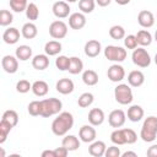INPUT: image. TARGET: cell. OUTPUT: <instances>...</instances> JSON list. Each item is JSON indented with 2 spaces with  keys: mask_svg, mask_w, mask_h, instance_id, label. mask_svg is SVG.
Wrapping results in <instances>:
<instances>
[{
  "mask_svg": "<svg viewBox=\"0 0 157 157\" xmlns=\"http://www.w3.org/2000/svg\"><path fill=\"white\" fill-rule=\"evenodd\" d=\"M61 43L58 42V40H49L45 43L44 45V52L47 55L49 56H54V55H58L60 52H61Z\"/></svg>",
  "mask_w": 157,
  "mask_h": 157,
  "instance_id": "obj_28",
  "label": "cell"
},
{
  "mask_svg": "<svg viewBox=\"0 0 157 157\" xmlns=\"http://www.w3.org/2000/svg\"><path fill=\"white\" fill-rule=\"evenodd\" d=\"M12 128L13 126L11 124H9L7 121H5V120H1L0 121V144H4L6 141L7 135L12 130Z\"/></svg>",
  "mask_w": 157,
  "mask_h": 157,
  "instance_id": "obj_37",
  "label": "cell"
},
{
  "mask_svg": "<svg viewBox=\"0 0 157 157\" xmlns=\"http://www.w3.org/2000/svg\"><path fill=\"white\" fill-rule=\"evenodd\" d=\"M39 16V9L34 2H29L26 9V17L29 21H36Z\"/></svg>",
  "mask_w": 157,
  "mask_h": 157,
  "instance_id": "obj_35",
  "label": "cell"
},
{
  "mask_svg": "<svg viewBox=\"0 0 157 157\" xmlns=\"http://www.w3.org/2000/svg\"><path fill=\"white\" fill-rule=\"evenodd\" d=\"M32 66L36 70H39V71L45 70L49 66V55H47V54L34 55L33 59H32Z\"/></svg>",
  "mask_w": 157,
  "mask_h": 157,
  "instance_id": "obj_21",
  "label": "cell"
},
{
  "mask_svg": "<svg viewBox=\"0 0 157 157\" xmlns=\"http://www.w3.org/2000/svg\"><path fill=\"white\" fill-rule=\"evenodd\" d=\"M121 153H120V148L118 147V145H113V146L107 147L105 153H104L105 157H119Z\"/></svg>",
  "mask_w": 157,
  "mask_h": 157,
  "instance_id": "obj_45",
  "label": "cell"
},
{
  "mask_svg": "<svg viewBox=\"0 0 157 157\" xmlns=\"http://www.w3.org/2000/svg\"><path fill=\"white\" fill-rule=\"evenodd\" d=\"M53 13L55 17L58 18H65L70 15V6H69V2L66 1H56L53 4Z\"/></svg>",
  "mask_w": 157,
  "mask_h": 157,
  "instance_id": "obj_12",
  "label": "cell"
},
{
  "mask_svg": "<svg viewBox=\"0 0 157 157\" xmlns=\"http://www.w3.org/2000/svg\"><path fill=\"white\" fill-rule=\"evenodd\" d=\"M1 66L5 72L15 74L18 70V59L13 55H5L1 59Z\"/></svg>",
  "mask_w": 157,
  "mask_h": 157,
  "instance_id": "obj_11",
  "label": "cell"
},
{
  "mask_svg": "<svg viewBox=\"0 0 157 157\" xmlns=\"http://www.w3.org/2000/svg\"><path fill=\"white\" fill-rule=\"evenodd\" d=\"M110 1L112 0H96V4L98 6H101V7H105V6H108L110 4Z\"/></svg>",
  "mask_w": 157,
  "mask_h": 157,
  "instance_id": "obj_49",
  "label": "cell"
},
{
  "mask_svg": "<svg viewBox=\"0 0 157 157\" xmlns=\"http://www.w3.org/2000/svg\"><path fill=\"white\" fill-rule=\"evenodd\" d=\"M123 131H124V136H125V142H126L128 145H132V144L136 142V140H137V134H136L132 129L126 128V129H123Z\"/></svg>",
  "mask_w": 157,
  "mask_h": 157,
  "instance_id": "obj_42",
  "label": "cell"
},
{
  "mask_svg": "<svg viewBox=\"0 0 157 157\" xmlns=\"http://www.w3.org/2000/svg\"><path fill=\"white\" fill-rule=\"evenodd\" d=\"M28 5V0H10V7L15 12L26 11Z\"/></svg>",
  "mask_w": 157,
  "mask_h": 157,
  "instance_id": "obj_38",
  "label": "cell"
},
{
  "mask_svg": "<svg viewBox=\"0 0 157 157\" xmlns=\"http://www.w3.org/2000/svg\"><path fill=\"white\" fill-rule=\"evenodd\" d=\"M131 59H132V63L139 67H147L151 64V56L147 53V50L144 49L142 47L134 49L131 54Z\"/></svg>",
  "mask_w": 157,
  "mask_h": 157,
  "instance_id": "obj_6",
  "label": "cell"
},
{
  "mask_svg": "<svg viewBox=\"0 0 157 157\" xmlns=\"http://www.w3.org/2000/svg\"><path fill=\"white\" fill-rule=\"evenodd\" d=\"M126 49H124L123 47H118V45H107L104 48V56L110 60V61H115V63H121L126 59Z\"/></svg>",
  "mask_w": 157,
  "mask_h": 157,
  "instance_id": "obj_5",
  "label": "cell"
},
{
  "mask_svg": "<svg viewBox=\"0 0 157 157\" xmlns=\"http://www.w3.org/2000/svg\"><path fill=\"white\" fill-rule=\"evenodd\" d=\"M93 101H94V96H93L91 92H85V93H82V94L78 97L77 104H78V107H81V108H87V107H90V105L93 103Z\"/></svg>",
  "mask_w": 157,
  "mask_h": 157,
  "instance_id": "obj_31",
  "label": "cell"
},
{
  "mask_svg": "<svg viewBox=\"0 0 157 157\" xmlns=\"http://www.w3.org/2000/svg\"><path fill=\"white\" fill-rule=\"evenodd\" d=\"M40 103H42L40 115L44 118H49L52 115L59 114L63 108V103L59 98H45V99H42Z\"/></svg>",
  "mask_w": 157,
  "mask_h": 157,
  "instance_id": "obj_3",
  "label": "cell"
},
{
  "mask_svg": "<svg viewBox=\"0 0 157 157\" xmlns=\"http://www.w3.org/2000/svg\"><path fill=\"white\" fill-rule=\"evenodd\" d=\"M61 145L69 151H76L80 147V140L75 135H65L61 141Z\"/></svg>",
  "mask_w": 157,
  "mask_h": 157,
  "instance_id": "obj_26",
  "label": "cell"
},
{
  "mask_svg": "<svg viewBox=\"0 0 157 157\" xmlns=\"http://www.w3.org/2000/svg\"><path fill=\"white\" fill-rule=\"evenodd\" d=\"M21 34L23 38L26 39H33L37 37L38 34V29H37V26L33 23V22H27L22 26L21 28Z\"/></svg>",
  "mask_w": 157,
  "mask_h": 157,
  "instance_id": "obj_23",
  "label": "cell"
},
{
  "mask_svg": "<svg viewBox=\"0 0 157 157\" xmlns=\"http://www.w3.org/2000/svg\"><path fill=\"white\" fill-rule=\"evenodd\" d=\"M125 120H126V114L121 109H114L108 115V123H109V125L112 128H115V129L121 128L125 124Z\"/></svg>",
  "mask_w": 157,
  "mask_h": 157,
  "instance_id": "obj_8",
  "label": "cell"
},
{
  "mask_svg": "<svg viewBox=\"0 0 157 157\" xmlns=\"http://www.w3.org/2000/svg\"><path fill=\"white\" fill-rule=\"evenodd\" d=\"M65 1H66V2H76L77 0H65Z\"/></svg>",
  "mask_w": 157,
  "mask_h": 157,
  "instance_id": "obj_52",
  "label": "cell"
},
{
  "mask_svg": "<svg viewBox=\"0 0 157 157\" xmlns=\"http://www.w3.org/2000/svg\"><path fill=\"white\" fill-rule=\"evenodd\" d=\"M110 141L114 144V145H118V146H121V145H125V136H124V131L123 129H115L112 134H110Z\"/></svg>",
  "mask_w": 157,
  "mask_h": 157,
  "instance_id": "obj_33",
  "label": "cell"
},
{
  "mask_svg": "<svg viewBox=\"0 0 157 157\" xmlns=\"http://www.w3.org/2000/svg\"><path fill=\"white\" fill-rule=\"evenodd\" d=\"M155 40L157 42V29H156V32H155Z\"/></svg>",
  "mask_w": 157,
  "mask_h": 157,
  "instance_id": "obj_53",
  "label": "cell"
},
{
  "mask_svg": "<svg viewBox=\"0 0 157 157\" xmlns=\"http://www.w3.org/2000/svg\"><path fill=\"white\" fill-rule=\"evenodd\" d=\"M27 110H28L29 115H32V117L40 115V113H42V103H40V101H32L28 104Z\"/></svg>",
  "mask_w": 157,
  "mask_h": 157,
  "instance_id": "obj_39",
  "label": "cell"
},
{
  "mask_svg": "<svg viewBox=\"0 0 157 157\" xmlns=\"http://www.w3.org/2000/svg\"><path fill=\"white\" fill-rule=\"evenodd\" d=\"M157 136V117H147L144 120L141 131H140V137L145 142H152L156 140Z\"/></svg>",
  "mask_w": 157,
  "mask_h": 157,
  "instance_id": "obj_2",
  "label": "cell"
},
{
  "mask_svg": "<svg viewBox=\"0 0 157 157\" xmlns=\"http://www.w3.org/2000/svg\"><path fill=\"white\" fill-rule=\"evenodd\" d=\"M15 56L21 60V61H27L28 59L32 58V48L29 45H26V44H22L20 47L16 48V52H15Z\"/></svg>",
  "mask_w": 157,
  "mask_h": 157,
  "instance_id": "obj_25",
  "label": "cell"
},
{
  "mask_svg": "<svg viewBox=\"0 0 157 157\" xmlns=\"http://www.w3.org/2000/svg\"><path fill=\"white\" fill-rule=\"evenodd\" d=\"M135 36H136L137 44L141 47H147L152 43V34L147 29H140Z\"/></svg>",
  "mask_w": 157,
  "mask_h": 157,
  "instance_id": "obj_27",
  "label": "cell"
},
{
  "mask_svg": "<svg viewBox=\"0 0 157 157\" xmlns=\"http://www.w3.org/2000/svg\"><path fill=\"white\" fill-rule=\"evenodd\" d=\"M104 112L101 108H92L88 113V123L93 126H99L104 121Z\"/></svg>",
  "mask_w": 157,
  "mask_h": 157,
  "instance_id": "obj_17",
  "label": "cell"
},
{
  "mask_svg": "<svg viewBox=\"0 0 157 157\" xmlns=\"http://www.w3.org/2000/svg\"><path fill=\"white\" fill-rule=\"evenodd\" d=\"M121 156H123V157H128V156H134V157H136V156H137V153H136V152H134V151H126V152H124Z\"/></svg>",
  "mask_w": 157,
  "mask_h": 157,
  "instance_id": "obj_50",
  "label": "cell"
},
{
  "mask_svg": "<svg viewBox=\"0 0 157 157\" xmlns=\"http://www.w3.org/2000/svg\"><path fill=\"white\" fill-rule=\"evenodd\" d=\"M144 114H145V112H144L142 107L139 105V104H134V105H131V107L128 109V113H126L128 119H129L130 121H132V123H137V121H140V120L144 118Z\"/></svg>",
  "mask_w": 157,
  "mask_h": 157,
  "instance_id": "obj_20",
  "label": "cell"
},
{
  "mask_svg": "<svg viewBox=\"0 0 157 157\" xmlns=\"http://www.w3.org/2000/svg\"><path fill=\"white\" fill-rule=\"evenodd\" d=\"M1 120L7 121L9 124H11V125L15 128V126L17 125V123H18V114H17L15 110H12V109L5 110V112H4V114H2Z\"/></svg>",
  "mask_w": 157,
  "mask_h": 157,
  "instance_id": "obj_34",
  "label": "cell"
},
{
  "mask_svg": "<svg viewBox=\"0 0 157 157\" xmlns=\"http://www.w3.org/2000/svg\"><path fill=\"white\" fill-rule=\"evenodd\" d=\"M78 136H80V140L82 142H86V144H91L96 140L97 137V131L96 129L93 128V125H82L78 130Z\"/></svg>",
  "mask_w": 157,
  "mask_h": 157,
  "instance_id": "obj_9",
  "label": "cell"
},
{
  "mask_svg": "<svg viewBox=\"0 0 157 157\" xmlns=\"http://www.w3.org/2000/svg\"><path fill=\"white\" fill-rule=\"evenodd\" d=\"M107 76L112 82H120L125 78V70L121 65H119L117 63V64H113L108 67Z\"/></svg>",
  "mask_w": 157,
  "mask_h": 157,
  "instance_id": "obj_10",
  "label": "cell"
},
{
  "mask_svg": "<svg viewBox=\"0 0 157 157\" xmlns=\"http://www.w3.org/2000/svg\"><path fill=\"white\" fill-rule=\"evenodd\" d=\"M2 39L6 44H15L20 39V31L15 27H10L2 33Z\"/></svg>",
  "mask_w": 157,
  "mask_h": 157,
  "instance_id": "obj_22",
  "label": "cell"
},
{
  "mask_svg": "<svg viewBox=\"0 0 157 157\" xmlns=\"http://www.w3.org/2000/svg\"><path fill=\"white\" fill-rule=\"evenodd\" d=\"M155 64L157 65V53H156V55H155Z\"/></svg>",
  "mask_w": 157,
  "mask_h": 157,
  "instance_id": "obj_54",
  "label": "cell"
},
{
  "mask_svg": "<svg viewBox=\"0 0 157 157\" xmlns=\"http://www.w3.org/2000/svg\"><path fill=\"white\" fill-rule=\"evenodd\" d=\"M86 25V16L83 12H74L69 16V26L72 29H82Z\"/></svg>",
  "mask_w": 157,
  "mask_h": 157,
  "instance_id": "obj_13",
  "label": "cell"
},
{
  "mask_svg": "<svg viewBox=\"0 0 157 157\" xmlns=\"http://www.w3.org/2000/svg\"><path fill=\"white\" fill-rule=\"evenodd\" d=\"M55 88L59 93L61 94H70L74 92V88H75V85L72 82V80L67 78V77H64V78H60L56 85H55Z\"/></svg>",
  "mask_w": 157,
  "mask_h": 157,
  "instance_id": "obj_16",
  "label": "cell"
},
{
  "mask_svg": "<svg viewBox=\"0 0 157 157\" xmlns=\"http://www.w3.org/2000/svg\"><path fill=\"white\" fill-rule=\"evenodd\" d=\"M82 81L87 86H94L98 83V74L94 70H85L82 72Z\"/></svg>",
  "mask_w": 157,
  "mask_h": 157,
  "instance_id": "obj_30",
  "label": "cell"
},
{
  "mask_svg": "<svg viewBox=\"0 0 157 157\" xmlns=\"http://www.w3.org/2000/svg\"><path fill=\"white\" fill-rule=\"evenodd\" d=\"M109 36H110V38H113L115 40L123 39V38H125V29L123 26L114 25L109 28Z\"/></svg>",
  "mask_w": 157,
  "mask_h": 157,
  "instance_id": "obj_32",
  "label": "cell"
},
{
  "mask_svg": "<svg viewBox=\"0 0 157 157\" xmlns=\"http://www.w3.org/2000/svg\"><path fill=\"white\" fill-rule=\"evenodd\" d=\"M115 2H117L118 5H126V4L130 2V0H115Z\"/></svg>",
  "mask_w": 157,
  "mask_h": 157,
  "instance_id": "obj_51",
  "label": "cell"
},
{
  "mask_svg": "<svg viewBox=\"0 0 157 157\" xmlns=\"http://www.w3.org/2000/svg\"><path fill=\"white\" fill-rule=\"evenodd\" d=\"M146 155L148 157H157V145L150 146L148 150H147V152H146Z\"/></svg>",
  "mask_w": 157,
  "mask_h": 157,
  "instance_id": "obj_47",
  "label": "cell"
},
{
  "mask_svg": "<svg viewBox=\"0 0 157 157\" xmlns=\"http://www.w3.org/2000/svg\"><path fill=\"white\" fill-rule=\"evenodd\" d=\"M105 150H107V146H105V144L103 142V141H93V142H91V145L88 146V153L91 155V156H93V157H102V156H104V153H105Z\"/></svg>",
  "mask_w": 157,
  "mask_h": 157,
  "instance_id": "obj_19",
  "label": "cell"
},
{
  "mask_svg": "<svg viewBox=\"0 0 157 157\" xmlns=\"http://www.w3.org/2000/svg\"><path fill=\"white\" fill-rule=\"evenodd\" d=\"M96 0H78V9L83 13H91L94 10Z\"/></svg>",
  "mask_w": 157,
  "mask_h": 157,
  "instance_id": "obj_36",
  "label": "cell"
},
{
  "mask_svg": "<svg viewBox=\"0 0 157 157\" xmlns=\"http://www.w3.org/2000/svg\"><path fill=\"white\" fill-rule=\"evenodd\" d=\"M124 45L126 49H136L137 48V40H136V36L134 34H129V36H125L124 38Z\"/></svg>",
  "mask_w": 157,
  "mask_h": 157,
  "instance_id": "obj_43",
  "label": "cell"
},
{
  "mask_svg": "<svg viewBox=\"0 0 157 157\" xmlns=\"http://www.w3.org/2000/svg\"><path fill=\"white\" fill-rule=\"evenodd\" d=\"M49 34L54 39H63L67 34V25L64 21H53L49 26Z\"/></svg>",
  "mask_w": 157,
  "mask_h": 157,
  "instance_id": "obj_7",
  "label": "cell"
},
{
  "mask_svg": "<svg viewBox=\"0 0 157 157\" xmlns=\"http://www.w3.org/2000/svg\"><path fill=\"white\" fill-rule=\"evenodd\" d=\"M29 90H32V85L27 80H20L16 83V91L20 93H27Z\"/></svg>",
  "mask_w": 157,
  "mask_h": 157,
  "instance_id": "obj_44",
  "label": "cell"
},
{
  "mask_svg": "<svg viewBox=\"0 0 157 157\" xmlns=\"http://www.w3.org/2000/svg\"><path fill=\"white\" fill-rule=\"evenodd\" d=\"M48 91H49V86L43 80H38V81H34L32 83V92L37 97H44L48 93Z\"/></svg>",
  "mask_w": 157,
  "mask_h": 157,
  "instance_id": "obj_24",
  "label": "cell"
},
{
  "mask_svg": "<svg viewBox=\"0 0 157 157\" xmlns=\"http://www.w3.org/2000/svg\"><path fill=\"white\" fill-rule=\"evenodd\" d=\"M54 152H55V157H66L70 151H69L66 147H64V146L61 145V147H56V148L54 150Z\"/></svg>",
  "mask_w": 157,
  "mask_h": 157,
  "instance_id": "obj_46",
  "label": "cell"
},
{
  "mask_svg": "<svg viewBox=\"0 0 157 157\" xmlns=\"http://www.w3.org/2000/svg\"><path fill=\"white\" fill-rule=\"evenodd\" d=\"M12 21H13V16L9 10L0 11V26H2V27L9 26L10 23H12Z\"/></svg>",
  "mask_w": 157,
  "mask_h": 157,
  "instance_id": "obj_41",
  "label": "cell"
},
{
  "mask_svg": "<svg viewBox=\"0 0 157 157\" xmlns=\"http://www.w3.org/2000/svg\"><path fill=\"white\" fill-rule=\"evenodd\" d=\"M114 98L121 105L130 104L132 102V99H134L130 85H128V83H119L114 88Z\"/></svg>",
  "mask_w": 157,
  "mask_h": 157,
  "instance_id": "obj_4",
  "label": "cell"
},
{
  "mask_svg": "<svg viewBox=\"0 0 157 157\" xmlns=\"http://www.w3.org/2000/svg\"><path fill=\"white\" fill-rule=\"evenodd\" d=\"M74 126V117L69 112H61L52 123V131L56 136H65Z\"/></svg>",
  "mask_w": 157,
  "mask_h": 157,
  "instance_id": "obj_1",
  "label": "cell"
},
{
  "mask_svg": "<svg viewBox=\"0 0 157 157\" xmlns=\"http://www.w3.org/2000/svg\"><path fill=\"white\" fill-rule=\"evenodd\" d=\"M145 82V75L140 70H132L128 75V83L131 87H140Z\"/></svg>",
  "mask_w": 157,
  "mask_h": 157,
  "instance_id": "obj_18",
  "label": "cell"
},
{
  "mask_svg": "<svg viewBox=\"0 0 157 157\" xmlns=\"http://www.w3.org/2000/svg\"><path fill=\"white\" fill-rule=\"evenodd\" d=\"M137 22L144 28H150L155 25V16L148 10H142L137 15Z\"/></svg>",
  "mask_w": 157,
  "mask_h": 157,
  "instance_id": "obj_14",
  "label": "cell"
},
{
  "mask_svg": "<svg viewBox=\"0 0 157 157\" xmlns=\"http://www.w3.org/2000/svg\"><path fill=\"white\" fill-rule=\"evenodd\" d=\"M83 49H85V54L88 58H96L99 55V53L102 50V45H101V42H98L97 39H91V40L86 42Z\"/></svg>",
  "mask_w": 157,
  "mask_h": 157,
  "instance_id": "obj_15",
  "label": "cell"
},
{
  "mask_svg": "<svg viewBox=\"0 0 157 157\" xmlns=\"http://www.w3.org/2000/svg\"><path fill=\"white\" fill-rule=\"evenodd\" d=\"M83 70V63L80 58L77 56H71L70 58V65H69V69L67 71L72 75H77L80 72H82Z\"/></svg>",
  "mask_w": 157,
  "mask_h": 157,
  "instance_id": "obj_29",
  "label": "cell"
},
{
  "mask_svg": "<svg viewBox=\"0 0 157 157\" xmlns=\"http://www.w3.org/2000/svg\"><path fill=\"white\" fill-rule=\"evenodd\" d=\"M42 157H55L54 150H45L42 152Z\"/></svg>",
  "mask_w": 157,
  "mask_h": 157,
  "instance_id": "obj_48",
  "label": "cell"
},
{
  "mask_svg": "<svg viewBox=\"0 0 157 157\" xmlns=\"http://www.w3.org/2000/svg\"><path fill=\"white\" fill-rule=\"evenodd\" d=\"M69 65H70V58H67L65 55H59L55 59V66L60 71H66L69 69Z\"/></svg>",
  "mask_w": 157,
  "mask_h": 157,
  "instance_id": "obj_40",
  "label": "cell"
}]
</instances>
